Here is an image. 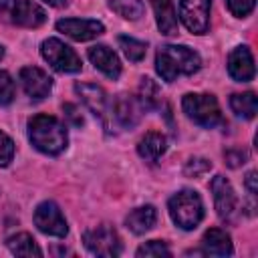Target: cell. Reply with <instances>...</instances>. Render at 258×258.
Returning <instances> with one entry per match:
<instances>
[{"label":"cell","mask_w":258,"mask_h":258,"mask_svg":"<svg viewBox=\"0 0 258 258\" xmlns=\"http://www.w3.org/2000/svg\"><path fill=\"white\" fill-rule=\"evenodd\" d=\"M210 167H212V163L206 161V159H191V161L187 163V167H185V173H187V175H202V173H206Z\"/></svg>","instance_id":"30"},{"label":"cell","mask_w":258,"mask_h":258,"mask_svg":"<svg viewBox=\"0 0 258 258\" xmlns=\"http://www.w3.org/2000/svg\"><path fill=\"white\" fill-rule=\"evenodd\" d=\"M165 149H167V139H165V135H161L157 131L145 133L137 143V153L145 161H151V163H155L165 153Z\"/></svg>","instance_id":"18"},{"label":"cell","mask_w":258,"mask_h":258,"mask_svg":"<svg viewBox=\"0 0 258 258\" xmlns=\"http://www.w3.org/2000/svg\"><path fill=\"white\" fill-rule=\"evenodd\" d=\"M210 189H212V196H214V206H216V212L222 220H232L238 212V198L234 194V187L230 185V181L224 177V175H216L210 183Z\"/></svg>","instance_id":"10"},{"label":"cell","mask_w":258,"mask_h":258,"mask_svg":"<svg viewBox=\"0 0 258 258\" xmlns=\"http://www.w3.org/2000/svg\"><path fill=\"white\" fill-rule=\"evenodd\" d=\"M4 56V48H2V44H0V58Z\"/></svg>","instance_id":"35"},{"label":"cell","mask_w":258,"mask_h":258,"mask_svg":"<svg viewBox=\"0 0 258 258\" xmlns=\"http://www.w3.org/2000/svg\"><path fill=\"white\" fill-rule=\"evenodd\" d=\"M230 107L238 117L244 119H254L256 111H258V99L254 93H236L230 97Z\"/></svg>","instance_id":"22"},{"label":"cell","mask_w":258,"mask_h":258,"mask_svg":"<svg viewBox=\"0 0 258 258\" xmlns=\"http://www.w3.org/2000/svg\"><path fill=\"white\" fill-rule=\"evenodd\" d=\"M139 103H141L143 109H153L161 103L159 87L149 77H143L141 83H139Z\"/></svg>","instance_id":"23"},{"label":"cell","mask_w":258,"mask_h":258,"mask_svg":"<svg viewBox=\"0 0 258 258\" xmlns=\"http://www.w3.org/2000/svg\"><path fill=\"white\" fill-rule=\"evenodd\" d=\"M12 157H14V143L4 131H0V167L8 165Z\"/></svg>","instance_id":"29"},{"label":"cell","mask_w":258,"mask_h":258,"mask_svg":"<svg viewBox=\"0 0 258 258\" xmlns=\"http://www.w3.org/2000/svg\"><path fill=\"white\" fill-rule=\"evenodd\" d=\"M34 224H36V228L42 234L56 236V238H62L69 232L67 220H64L60 208L54 202H42V204L36 206V210H34Z\"/></svg>","instance_id":"8"},{"label":"cell","mask_w":258,"mask_h":258,"mask_svg":"<svg viewBox=\"0 0 258 258\" xmlns=\"http://www.w3.org/2000/svg\"><path fill=\"white\" fill-rule=\"evenodd\" d=\"M155 20H157V28L161 30V34H175L177 32V14H175V6L173 0H149Z\"/></svg>","instance_id":"17"},{"label":"cell","mask_w":258,"mask_h":258,"mask_svg":"<svg viewBox=\"0 0 258 258\" xmlns=\"http://www.w3.org/2000/svg\"><path fill=\"white\" fill-rule=\"evenodd\" d=\"M0 18L16 26L36 28L46 20V12L32 0H0Z\"/></svg>","instance_id":"5"},{"label":"cell","mask_w":258,"mask_h":258,"mask_svg":"<svg viewBox=\"0 0 258 258\" xmlns=\"http://www.w3.org/2000/svg\"><path fill=\"white\" fill-rule=\"evenodd\" d=\"M181 107H183V113L198 125L206 127V129H212L216 125H222L224 123V117H222V111H220V105L216 101L214 95H202V93H187L183 99H181Z\"/></svg>","instance_id":"3"},{"label":"cell","mask_w":258,"mask_h":258,"mask_svg":"<svg viewBox=\"0 0 258 258\" xmlns=\"http://www.w3.org/2000/svg\"><path fill=\"white\" fill-rule=\"evenodd\" d=\"M246 187H248L250 196L254 198V196H256V191H258V187H256V171H250V173L246 175Z\"/></svg>","instance_id":"33"},{"label":"cell","mask_w":258,"mask_h":258,"mask_svg":"<svg viewBox=\"0 0 258 258\" xmlns=\"http://www.w3.org/2000/svg\"><path fill=\"white\" fill-rule=\"evenodd\" d=\"M77 95L81 97V101L87 105V109L107 127V119H109V101L105 91L99 85L93 83H77L75 85Z\"/></svg>","instance_id":"11"},{"label":"cell","mask_w":258,"mask_h":258,"mask_svg":"<svg viewBox=\"0 0 258 258\" xmlns=\"http://www.w3.org/2000/svg\"><path fill=\"white\" fill-rule=\"evenodd\" d=\"M6 244H8V248H10V252L14 256H24V258H28V256H42V250L36 246L34 238L30 234H26V232L10 236Z\"/></svg>","instance_id":"21"},{"label":"cell","mask_w":258,"mask_h":258,"mask_svg":"<svg viewBox=\"0 0 258 258\" xmlns=\"http://www.w3.org/2000/svg\"><path fill=\"white\" fill-rule=\"evenodd\" d=\"M137 256L139 258H149V256H171V250L163 244V242H159V240H151V242H145L143 246H139L137 248Z\"/></svg>","instance_id":"26"},{"label":"cell","mask_w":258,"mask_h":258,"mask_svg":"<svg viewBox=\"0 0 258 258\" xmlns=\"http://www.w3.org/2000/svg\"><path fill=\"white\" fill-rule=\"evenodd\" d=\"M20 83H22L24 93L32 101H40V99L48 97V93L52 89V79L38 67H24L20 71Z\"/></svg>","instance_id":"13"},{"label":"cell","mask_w":258,"mask_h":258,"mask_svg":"<svg viewBox=\"0 0 258 258\" xmlns=\"http://www.w3.org/2000/svg\"><path fill=\"white\" fill-rule=\"evenodd\" d=\"M87 250L95 256H119L121 254V240L113 226L101 224L93 230H87L83 236Z\"/></svg>","instance_id":"7"},{"label":"cell","mask_w":258,"mask_h":258,"mask_svg":"<svg viewBox=\"0 0 258 258\" xmlns=\"http://www.w3.org/2000/svg\"><path fill=\"white\" fill-rule=\"evenodd\" d=\"M155 220H157L155 208L141 206V208H135L133 212H129V216L125 218V224L133 234H145L155 226Z\"/></svg>","instance_id":"20"},{"label":"cell","mask_w":258,"mask_h":258,"mask_svg":"<svg viewBox=\"0 0 258 258\" xmlns=\"http://www.w3.org/2000/svg\"><path fill=\"white\" fill-rule=\"evenodd\" d=\"M119 46L123 50V54L133 60V62H139L143 56H145V50H147V44L141 42V40H135L131 36H119Z\"/></svg>","instance_id":"25"},{"label":"cell","mask_w":258,"mask_h":258,"mask_svg":"<svg viewBox=\"0 0 258 258\" xmlns=\"http://www.w3.org/2000/svg\"><path fill=\"white\" fill-rule=\"evenodd\" d=\"M202 244H204V252L212 254V256H232V252H234L230 234H226L220 228H210L204 234Z\"/></svg>","instance_id":"19"},{"label":"cell","mask_w":258,"mask_h":258,"mask_svg":"<svg viewBox=\"0 0 258 258\" xmlns=\"http://www.w3.org/2000/svg\"><path fill=\"white\" fill-rule=\"evenodd\" d=\"M169 216L181 230H194L204 218L202 198L194 189H181L169 200Z\"/></svg>","instance_id":"4"},{"label":"cell","mask_w":258,"mask_h":258,"mask_svg":"<svg viewBox=\"0 0 258 258\" xmlns=\"http://www.w3.org/2000/svg\"><path fill=\"white\" fill-rule=\"evenodd\" d=\"M228 73L234 81L246 83L254 79V58L248 46H236L228 56Z\"/></svg>","instance_id":"14"},{"label":"cell","mask_w":258,"mask_h":258,"mask_svg":"<svg viewBox=\"0 0 258 258\" xmlns=\"http://www.w3.org/2000/svg\"><path fill=\"white\" fill-rule=\"evenodd\" d=\"M109 6L113 12H117L123 18H129V20H137L143 14L141 0H109Z\"/></svg>","instance_id":"24"},{"label":"cell","mask_w":258,"mask_h":258,"mask_svg":"<svg viewBox=\"0 0 258 258\" xmlns=\"http://www.w3.org/2000/svg\"><path fill=\"white\" fill-rule=\"evenodd\" d=\"M226 4H228V10H230L234 16L244 18V16H248V14L254 10L256 0H226Z\"/></svg>","instance_id":"28"},{"label":"cell","mask_w":258,"mask_h":258,"mask_svg":"<svg viewBox=\"0 0 258 258\" xmlns=\"http://www.w3.org/2000/svg\"><path fill=\"white\" fill-rule=\"evenodd\" d=\"M28 137L30 143L46 155L62 153L69 143L64 125L52 115H34L28 121Z\"/></svg>","instance_id":"2"},{"label":"cell","mask_w":258,"mask_h":258,"mask_svg":"<svg viewBox=\"0 0 258 258\" xmlns=\"http://www.w3.org/2000/svg\"><path fill=\"white\" fill-rule=\"evenodd\" d=\"M141 103L131 95H119L113 103V117L121 127H135L141 119Z\"/></svg>","instance_id":"15"},{"label":"cell","mask_w":258,"mask_h":258,"mask_svg":"<svg viewBox=\"0 0 258 258\" xmlns=\"http://www.w3.org/2000/svg\"><path fill=\"white\" fill-rule=\"evenodd\" d=\"M200 54L183 44H165L155 54V69L159 77L167 83L175 81L181 75H194L196 71H200Z\"/></svg>","instance_id":"1"},{"label":"cell","mask_w":258,"mask_h":258,"mask_svg":"<svg viewBox=\"0 0 258 258\" xmlns=\"http://www.w3.org/2000/svg\"><path fill=\"white\" fill-rule=\"evenodd\" d=\"M40 54L58 73H79L83 67L79 54L58 38H46L40 44Z\"/></svg>","instance_id":"6"},{"label":"cell","mask_w":258,"mask_h":258,"mask_svg":"<svg viewBox=\"0 0 258 258\" xmlns=\"http://www.w3.org/2000/svg\"><path fill=\"white\" fill-rule=\"evenodd\" d=\"M44 2L50 4V6H54V8H64L69 4V0H44Z\"/></svg>","instance_id":"34"},{"label":"cell","mask_w":258,"mask_h":258,"mask_svg":"<svg viewBox=\"0 0 258 258\" xmlns=\"http://www.w3.org/2000/svg\"><path fill=\"white\" fill-rule=\"evenodd\" d=\"M14 99V81L6 71H0V105H8Z\"/></svg>","instance_id":"27"},{"label":"cell","mask_w":258,"mask_h":258,"mask_svg":"<svg viewBox=\"0 0 258 258\" xmlns=\"http://www.w3.org/2000/svg\"><path fill=\"white\" fill-rule=\"evenodd\" d=\"M62 111H64L67 119H71L73 125H77V127L83 125V117H81V113H79V109H77L75 105H69V103H67V105L62 107Z\"/></svg>","instance_id":"32"},{"label":"cell","mask_w":258,"mask_h":258,"mask_svg":"<svg viewBox=\"0 0 258 258\" xmlns=\"http://www.w3.org/2000/svg\"><path fill=\"white\" fill-rule=\"evenodd\" d=\"M89 58L91 62L103 73L107 75L109 79H117L121 75V62L117 58V54L105 46V44H97V46H91L89 48Z\"/></svg>","instance_id":"16"},{"label":"cell","mask_w":258,"mask_h":258,"mask_svg":"<svg viewBox=\"0 0 258 258\" xmlns=\"http://www.w3.org/2000/svg\"><path fill=\"white\" fill-rule=\"evenodd\" d=\"M56 30L67 34L73 40L83 42V40H91L103 34L105 26L99 20H89V18H62L56 22Z\"/></svg>","instance_id":"12"},{"label":"cell","mask_w":258,"mask_h":258,"mask_svg":"<svg viewBox=\"0 0 258 258\" xmlns=\"http://www.w3.org/2000/svg\"><path fill=\"white\" fill-rule=\"evenodd\" d=\"M210 0H179V18L194 34H204L210 26Z\"/></svg>","instance_id":"9"},{"label":"cell","mask_w":258,"mask_h":258,"mask_svg":"<svg viewBox=\"0 0 258 258\" xmlns=\"http://www.w3.org/2000/svg\"><path fill=\"white\" fill-rule=\"evenodd\" d=\"M248 155H246V151H242V149H230V151H226V161L232 165V167H236V165H240V163H244V159H246Z\"/></svg>","instance_id":"31"}]
</instances>
